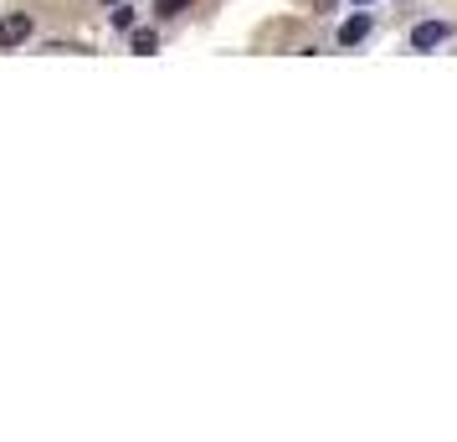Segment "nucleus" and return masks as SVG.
<instances>
[{
	"label": "nucleus",
	"mask_w": 457,
	"mask_h": 442,
	"mask_svg": "<svg viewBox=\"0 0 457 442\" xmlns=\"http://www.w3.org/2000/svg\"><path fill=\"white\" fill-rule=\"evenodd\" d=\"M195 0H154V16L160 21H170V16H180V11H190Z\"/></svg>",
	"instance_id": "obj_5"
},
{
	"label": "nucleus",
	"mask_w": 457,
	"mask_h": 442,
	"mask_svg": "<svg viewBox=\"0 0 457 442\" xmlns=\"http://www.w3.org/2000/svg\"><path fill=\"white\" fill-rule=\"evenodd\" d=\"M108 21H113V31H134V11H129L124 0H119V5L108 11Z\"/></svg>",
	"instance_id": "obj_6"
},
{
	"label": "nucleus",
	"mask_w": 457,
	"mask_h": 442,
	"mask_svg": "<svg viewBox=\"0 0 457 442\" xmlns=\"http://www.w3.org/2000/svg\"><path fill=\"white\" fill-rule=\"evenodd\" d=\"M447 37H453V26L447 21H421L411 31V52H432V46H442Z\"/></svg>",
	"instance_id": "obj_2"
},
{
	"label": "nucleus",
	"mask_w": 457,
	"mask_h": 442,
	"mask_svg": "<svg viewBox=\"0 0 457 442\" xmlns=\"http://www.w3.org/2000/svg\"><path fill=\"white\" fill-rule=\"evenodd\" d=\"M154 46H160V37H154V31H134V37H129V52H139V57H149V52H154Z\"/></svg>",
	"instance_id": "obj_4"
},
{
	"label": "nucleus",
	"mask_w": 457,
	"mask_h": 442,
	"mask_svg": "<svg viewBox=\"0 0 457 442\" xmlns=\"http://www.w3.org/2000/svg\"><path fill=\"white\" fill-rule=\"evenodd\" d=\"M104 5H119V0H104Z\"/></svg>",
	"instance_id": "obj_8"
},
{
	"label": "nucleus",
	"mask_w": 457,
	"mask_h": 442,
	"mask_svg": "<svg viewBox=\"0 0 457 442\" xmlns=\"http://www.w3.org/2000/svg\"><path fill=\"white\" fill-rule=\"evenodd\" d=\"M365 37H370V16H365V11H360V16H350V21L339 26V46H360Z\"/></svg>",
	"instance_id": "obj_3"
},
{
	"label": "nucleus",
	"mask_w": 457,
	"mask_h": 442,
	"mask_svg": "<svg viewBox=\"0 0 457 442\" xmlns=\"http://www.w3.org/2000/svg\"><path fill=\"white\" fill-rule=\"evenodd\" d=\"M26 37H31V16H26V11H11V16H0V52L21 46Z\"/></svg>",
	"instance_id": "obj_1"
},
{
	"label": "nucleus",
	"mask_w": 457,
	"mask_h": 442,
	"mask_svg": "<svg viewBox=\"0 0 457 442\" xmlns=\"http://www.w3.org/2000/svg\"><path fill=\"white\" fill-rule=\"evenodd\" d=\"M354 5H375V0H354Z\"/></svg>",
	"instance_id": "obj_7"
}]
</instances>
